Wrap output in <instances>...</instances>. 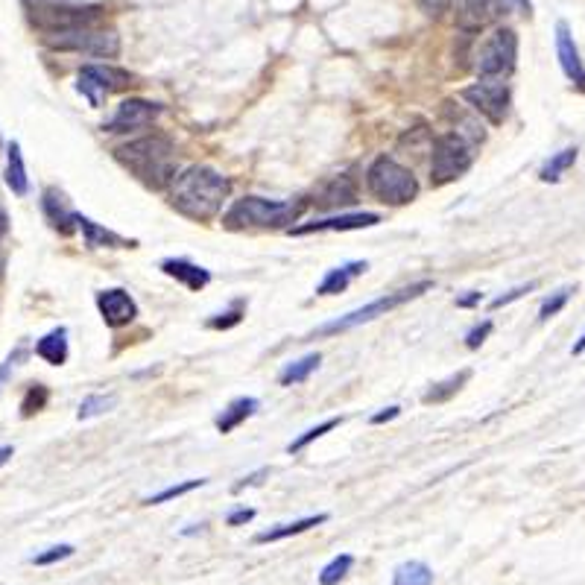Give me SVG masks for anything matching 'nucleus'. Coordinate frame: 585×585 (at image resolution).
<instances>
[{
    "label": "nucleus",
    "instance_id": "obj_1",
    "mask_svg": "<svg viewBox=\"0 0 585 585\" xmlns=\"http://www.w3.org/2000/svg\"><path fill=\"white\" fill-rule=\"evenodd\" d=\"M229 191L232 185L223 173L194 164L170 182V205L194 223H208L223 211Z\"/></svg>",
    "mask_w": 585,
    "mask_h": 585
},
{
    "label": "nucleus",
    "instance_id": "obj_2",
    "mask_svg": "<svg viewBox=\"0 0 585 585\" xmlns=\"http://www.w3.org/2000/svg\"><path fill=\"white\" fill-rule=\"evenodd\" d=\"M115 158L141 185H147L153 191L170 188V182L176 179V167H179L173 141L161 132L120 144V147H115Z\"/></svg>",
    "mask_w": 585,
    "mask_h": 585
},
{
    "label": "nucleus",
    "instance_id": "obj_3",
    "mask_svg": "<svg viewBox=\"0 0 585 585\" xmlns=\"http://www.w3.org/2000/svg\"><path fill=\"white\" fill-rule=\"evenodd\" d=\"M308 202L302 199H261V196H243L237 199L223 217V226L240 232V229H284L299 220Z\"/></svg>",
    "mask_w": 585,
    "mask_h": 585
},
{
    "label": "nucleus",
    "instance_id": "obj_4",
    "mask_svg": "<svg viewBox=\"0 0 585 585\" xmlns=\"http://www.w3.org/2000/svg\"><path fill=\"white\" fill-rule=\"evenodd\" d=\"M27 15L33 27L44 36L77 30V27H94L106 18L103 3H74V0H24Z\"/></svg>",
    "mask_w": 585,
    "mask_h": 585
},
{
    "label": "nucleus",
    "instance_id": "obj_5",
    "mask_svg": "<svg viewBox=\"0 0 585 585\" xmlns=\"http://www.w3.org/2000/svg\"><path fill=\"white\" fill-rule=\"evenodd\" d=\"M366 188L384 205H407L419 196V182L413 170L390 156H378L366 170Z\"/></svg>",
    "mask_w": 585,
    "mask_h": 585
},
{
    "label": "nucleus",
    "instance_id": "obj_6",
    "mask_svg": "<svg viewBox=\"0 0 585 585\" xmlns=\"http://www.w3.org/2000/svg\"><path fill=\"white\" fill-rule=\"evenodd\" d=\"M474 141H468L466 135L445 132L433 141V158H430V185L442 188L454 179H460L474 161Z\"/></svg>",
    "mask_w": 585,
    "mask_h": 585
},
{
    "label": "nucleus",
    "instance_id": "obj_7",
    "mask_svg": "<svg viewBox=\"0 0 585 585\" xmlns=\"http://www.w3.org/2000/svg\"><path fill=\"white\" fill-rule=\"evenodd\" d=\"M430 287H433L430 281H419V284H410V287H404V290L387 293V296H381V299H375V302H369V305H363V308H357V311H351L346 313V316H340V319H334V322H328V325H322V328L316 331V337L343 334V331H351V328H357V325H363V322H372V319H378V316H387V313L395 311V308L407 305L410 299L422 296Z\"/></svg>",
    "mask_w": 585,
    "mask_h": 585
},
{
    "label": "nucleus",
    "instance_id": "obj_8",
    "mask_svg": "<svg viewBox=\"0 0 585 585\" xmlns=\"http://www.w3.org/2000/svg\"><path fill=\"white\" fill-rule=\"evenodd\" d=\"M474 71L480 79H507L515 71L518 59V36L509 27H498L489 39L480 44L474 56Z\"/></svg>",
    "mask_w": 585,
    "mask_h": 585
},
{
    "label": "nucleus",
    "instance_id": "obj_9",
    "mask_svg": "<svg viewBox=\"0 0 585 585\" xmlns=\"http://www.w3.org/2000/svg\"><path fill=\"white\" fill-rule=\"evenodd\" d=\"M44 44L53 50H74V53H88L97 59H115L120 53V39L115 30H100L94 27H77V30H65V33H53L44 36Z\"/></svg>",
    "mask_w": 585,
    "mask_h": 585
},
{
    "label": "nucleus",
    "instance_id": "obj_10",
    "mask_svg": "<svg viewBox=\"0 0 585 585\" xmlns=\"http://www.w3.org/2000/svg\"><path fill=\"white\" fill-rule=\"evenodd\" d=\"M460 97L466 100L477 115H483L495 126H501L509 117L512 94H509V85L504 79H480V82L463 88Z\"/></svg>",
    "mask_w": 585,
    "mask_h": 585
},
{
    "label": "nucleus",
    "instance_id": "obj_11",
    "mask_svg": "<svg viewBox=\"0 0 585 585\" xmlns=\"http://www.w3.org/2000/svg\"><path fill=\"white\" fill-rule=\"evenodd\" d=\"M126 85H132V77L112 65H85L77 74V91L94 109L103 106L112 91H123Z\"/></svg>",
    "mask_w": 585,
    "mask_h": 585
},
{
    "label": "nucleus",
    "instance_id": "obj_12",
    "mask_svg": "<svg viewBox=\"0 0 585 585\" xmlns=\"http://www.w3.org/2000/svg\"><path fill=\"white\" fill-rule=\"evenodd\" d=\"M524 12L530 15V0H463V12H460V27L463 30H483L489 24H495L498 18H504L509 12Z\"/></svg>",
    "mask_w": 585,
    "mask_h": 585
},
{
    "label": "nucleus",
    "instance_id": "obj_13",
    "mask_svg": "<svg viewBox=\"0 0 585 585\" xmlns=\"http://www.w3.org/2000/svg\"><path fill=\"white\" fill-rule=\"evenodd\" d=\"M161 115V106L158 103H150V100H141V97H129L117 106L115 117L103 126L106 132H115V135H123V132H135V129H147L156 117Z\"/></svg>",
    "mask_w": 585,
    "mask_h": 585
},
{
    "label": "nucleus",
    "instance_id": "obj_14",
    "mask_svg": "<svg viewBox=\"0 0 585 585\" xmlns=\"http://www.w3.org/2000/svg\"><path fill=\"white\" fill-rule=\"evenodd\" d=\"M556 59H559V68L568 77V82L577 88H585V65L580 59V47H577V41L571 36V27L565 21L556 24Z\"/></svg>",
    "mask_w": 585,
    "mask_h": 585
},
{
    "label": "nucleus",
    "instance_id": "obj_15",
    "mask_svg": "<svg viewBox=\"0 0 585 585\" xmlns=\"http://www.w3.org/2000/svg\"><path fill=\"white\" fill-rule=\"evenodd\" d=\"M378 223H381V217L378 214H369V211H360V214H334V217H325V220H311L305 226H296V229H290V234L302 237V234L316 232H354V229H372Z\"/></svg>",
    "mask_w": 585,
    "mask_h": 585
},
{
    "label": "nucleus",
    "instance_id": "obj_16",
    "mask_svg": "<svg viewBox=\"0 0 585 585\" xmlns=\"http://www.w3.org/2000/svg\"><path fill=\"white\" fill-rule=\"evenodd\" d=\"M97 311H100L103 322L109 328H120V325H129L138 316V305H135V299L126 290L115 287V290L97 293Z\"/></svg>",
    "mask_w": 585,
    "mask_h": 585
},
{
    "label": "nucleus",
    "instance_id": "obj_17",
    "mask_svg": "<svg viewBox=\"0 0 585 585\" xmlns=\"http://www.w3.org/2000/svg\"><path fill=\"white\" fill-rule=\"evenodd\" d=\"M316 208L322 211H334V208H346L357 202V185L351 176H334L331 182H325L316 194Z\"/></svg>",
    "mask_w": 585,
    "mask_h": 585
},
{
    "label": "nucleus",
    "instance_id": "obj_18",
    "mask_svg": "<svg viewBox=\"0 0 585 585\" xmlns=\"http://www.w3.org/2000/svg\"><path fill=\"white\" fill-rule=\"evenodd\" d=\"M44 214H47V220H50V226H53L56 232L71 234L77 229V211L68 208L65 196L59 194L56 188L44 191Z\"/></svg>",
    "mask_w": 585,
    "mask_h": 585
},
{
    "label": "nucleus",
    "instance_id": "obj_19",
    "mask_svg": "<svg viewBox=\"0 0 585 585\" xmlns=\"http://www.w3.org/2000/svg\"><path fill=\"white\" fill-rule=\"evenodd\" d=\"M77 229H82V237H85V246H88V249H100V246L132 249V246H135V240H126V237H120V234L109 232V229L97 226L94 220H88V217H82V214H77Z\"/></svg>",
    "mask_w": 585,
    "mask_h": 585
},
{
    "label": "nucleus",
    "instance_id": "obj_20",
    "mask_svg": "<svg viewBox=\"0 0 585 585\" xmlns=\"http://www.w3.org/2000/svg\"><path fill=\"white\" fill-rule=\"evenodd\" d=\"M161 270H164V275L182 281L188 290H202V287L211 281V273H208V270L196 267V264L185 261V258H167V261L161 264Z\"/></svg>",
    "mask_w": 585,
    "mask_h": 585
},
{
    "label": "nucleus",
    "instance_id": "obj_21",
    "mask_svg": "<svg viewBox=\"0 0 585 585\" xmlns=\"http://www.w3.org/2000/svg\"><path fill=\"white\" fill-rule=\"evenodd\" d=\"M366 270H369V264H366V261H351V264H346V267L331 270V273L322 278V284L316 287V296H337V293H343V290L351 284V278L363 275Z\"/></svg>",
    "mask_w": 585,
    "mask_h": 585
},
{
    "label": "nucleus",
    "instance_id": "obj_22",
    "mask_svg": "<svg viewBox=\"0 0 585 585\" xmlns=\"http://www.w3.org/2000/svg\"><path fill=\"white\" fill-rule=\"evenodd\" d=\"M328 521V515L325 512H319V515H308V518H299V521H290V524H278V527H270V530H264V533H258V545H270V542H281V539H290V536H299V533H305V530H311V527H319V524H325Z\"/></svg>",
    "mask_w": 585,
    "mask_h": 585
},
{
    "label": "nucleus",
    "instance_id": "obj_23",
    "mask_svg": "<svg viewBox=\"0 0 585 585\" xmlns=\"http://www.w3.org/2000/svg\"><path fill=\"white\" fill-rule=\"evenodd\" d=\"M6 185L12 188V194L18 196H27V191H30V176H27V164H24L18 141H12L9 153H6Z\"/></svg>",
    "mask_w": 585,
    "mask_h": 585
},
{
    "label": "nucleus",
    "instance_id": "obj_24",
    "mask_svg": "<svg viewBox=\"0 0 585 585\" xmlns=\"http://www.w3.org/2000/svg\"><path fill=\"white\" fill-rule=\"evenodd\" d=\"M258 398H237V401H232L220 416H217V430L220 433H232L234 428H240L249 416H255L258 413Z\"/></svg>",
    "mask_w": 585,
    "mask_h": 585
},
{
    "label": "nucleus",
    "instance_id": "obj_25",
    "mask_svg": "<svg viewBox=\"0 0 585 585\" xmlns=\"http://www.w3.org/2000/svg\"><path fill=\"white\" fill-rule=\"evenodd\" d=\"M36 354L50 366H62L68 360V328H53L36 343Z\"/></svg>",
    "mask_w": 585,
    "mask_h": 585
},
{
    "label": "nucleus",
    "instance_id": "obj_26",
    "mask_svg": "<svg viewBox=\"0 0 585 585\" xmlns=\"http://www.w3.org/2000/svg\"><path fill=\"white\" fill-rule=\"evenodd\" d=\"M577 156H580V150H577V147H568V150H562V153L550 156L545 164H542V170H539V179H542V182H550V185H553V182H559V179H562V176H565V173L577 164Z\"/></svg>",
    "mask_w": 585,
    "mask_h": 585
},
{
    "label": "nucleus",
    "instance_id": "obj_27",
    "mask_svg": "<svg viewBox=\"0 0 585 585\" xmlns=\"http://www.w3.org/2000/svg\"><path fill=\"white\" fill-rule=\"evenodd\" d=\"M468 378H471V372L463 369L460 375H451V378H445V381H439V384H433L428 392H425V404H445L448 398H454L457 392L463 390V384H466Z\"/></svg>",
    "mask_w": 585,
    "mask_h": 585
},
{
    "label": "nucleus",
    "instance_id": "obj_28",
    "mask_svg": "<svg viewBox=\"0 0 585 585\" xmlns=\"http://www.w3.org/2000/svg\"><path fill=\"white\" fill-rule=\"evenodd\" d=\"M392 585H433V571L425 562H404L395 568Z\"/></svg>",
    "mask_w": 585,
    "mask_h": 585
},
{
    "label": "nucleus",
    "instance_id": "obj_29",
    "mask_svg": "<svg viewBox=\"0 0 585 585\" xmlns=\"http://www.w3.org/2000/svg\"><path fill=\"white\" fill-rule=\"evenodd\" d=\"M319 363H322V357L319 354H308V357H302V360H296V363H290L284 372H281V384L284 387H293V384H305L308 378H311L313 372L319 369Z\"/></svg>",
    "mask_w": 585,
    "mask_h": 585
},
{
    "label": "nucleus",
    "instance_id": "obj_30",
    "mask_svg": "<svg viewBox=\"0 0 585 585\" xmlns=\"http://www.w3.org/2000/svg\"><path fill=\"white\" fill-rule=\"evenodd\" d=\"M351 565H354V556H351V553L334 556V559L319 571V585H340L346 580V574L351 571Z\"/></svg>",
    "mask_w": 585,
    "mask_h": 585
},
{
    "label": "nucleus",
    "instance_id": "obj_31",
    "mask_svg": "<svg viewBox=\"0 0 585 585\" xmlns=\"http://www.w3.org/2000/svg\"><path fill=\"white\" fill-rule=\"evenodd\" d=\"M208 480H185V483H176V486H167L164 492H158V495H150L144 504L147 507H158V504H167V501H173V498H182V495H188V492H194V489H199V486H205Z\"/></svg>",
    "mask_w": 585,
    "mask_h": 585
},
{
    "label": "nucleus",
    "instance_id": "obj_32",
    "mask_svg": "<svg viewBox=\"0 0 585 585\" xmlns=\"http://www.w3.org/2000/svg\"><path fill=\"white\" fill-rule=\"evenodd\" d=\"M340 422H343V419H328V422H322V425H316V428L305 430V433H302L299 439H293V442L287 445V451H290V454H299V451H305V448L311 445L313 439H319V436H325L328 430H334V428H337V425H340Z\"/></svg>",
    "mask_w": 585,
    "mask_h": 585
},
{
    "label": "nucleus",
    "instance_id": "obj_33",
    "mask_svg": "<svg viewBox=\"0 0 585 585\" xmlns=\"http://www.w3.org/2000/svg\"><path fill=\"white\" fill-rule=\"evenodd\" d=\"M571 293H574V287H562V290H556L553 296H547L545 302H542V308H539V322H547V319H553L556 313L562 311V308L568 305Z\"/></svg>",
    "mask_w": 585,
    "mask_h": 585
},
{
    "label": "nucleus",
    "instance_id": "obj_34",
    "mask_svg": "<svg viewBox=\"0 0 585 585\" xmlns=\"http://www.w3.org/2000/svg\"><path fill=\"white\" fill-rule=\"evenodd\" d=\"M115 395H91V398H85L82 404H79V419H91V416H100V413H106V410H112L115 407Z\"/></svg>",
    "mask_w": 585,
    "mask_h": 585
},
{
    "label": "nucleus",
    "instance_id": "obj_35",
    "mask_svg": "<svg viewBox=\"0 0 585 585\" xmlns=\"http://www.w3.org/2000/svg\"><path fill=\"white\" fill-rule=\"evenodd\" d=\"M44 404H47V390H44L41 384H33V387L27 390L24 404H21V416H24V419H30L33 413H39Z\"/></svg>",
    "mask_w": 585,
    "mask_h": 585
},
{
    "label": "nucleus",
    "instance_id": "obj_36",
    "mask_svg": "<svg viewBox=\"0 0 585 585\" xmlns=\"http://www.w3.org/2000/svg\"><path fill=\"white\" fill-rule=\"evenodd\" d=\"M243 308H246V302H243V299H237L229 311L217 313L214 319H208V325H211V328H223V331H226V328H232V325H237V322L243 319Z\"/></svg>",
    "mask_w": 585,
    "mask_h": 585
},
{
    "label": "nucleus",
    "instance_id": "obj_37",
    "mask_svg": "<svg viewBox=\"0 0 585 585\" xmlns=\"http://www.w3.org/2000/svg\"><path fill=\"white\" fill-rule=\"evenodd\" d=\"M68 556H74V545H56V547H47V550L39 553V556H33V562H36V565H53V562L68 559Z\"/></svg>",
    "mask_w": 585,
    "mask_h": 585
},
{
    "label": "nucleus",
    "instance_id": "obj_38",
    "mask_svg": "<svg viewBox=\"0 0 585 585\" xmlns=\"http://www.w3.org/2000/svg\"><path fill=\"white\" fill-rule=\"evenodd\" d=\"M533 290H536V281H530V284H521V287L509 290V293H504V296L492 299V311H498V308H507V305L518 302L521 296H527V293H533Z\"/></svg>",
    "mask_w": 585,
    "mask_h": 585
},
{
    "label": "nucleus",
    "instance_id": "obj_39",
    "mask_svg": "<svg viewBox=\"0 0 585 585\" xmlns=\"http://www.w3.org/2000/svg\"><path fill=\"white\" fill-rule=\"evenodd\" d=\"M492 334V319H483L480 325H474L466 334V346L468 349H480L486 343V337Z\"/></svg>",
    "mask_w": 585,
    "mask_h": 585
},
{
    "label": "nucleus",
    "instance_id": "obj_40",
    "mask_svg": "<svg viewBox=\"0 0 585 585\" xmlns=\"http://www.w3.org/2000/svg\"><path fill=\"white\" fill-rule=\"evenodd\" d=\"M419 3V9L425 12V15H430V18H439L442 12H448L451 9V3L454 0H416Z\"/></svg>",
    "mask_w": 585,
    "mask_h": 585
},
{
    "label": "nucleus",
    "instance_id": "obj_41",
    "mask_svg": "<svg viewBox=\"0 0 585 585\" xmlns=\"http://www.w3.org/2000/svg\"><path fill=\"white\" fill-rule=\"evenodd\" d=\"M252 518H255V509L243 507V509H234V512H229V518H226V521H229L232 527H240V524H249Z\"/></svg>",
    "mask_w": 585,
    "mask_h": 585
},
{
    "label": "nucleus",
    "instance_id": "obj_42",
    "mask_svg": "<svg viewBox=\"0 0 585 585\" xmlns=\"http://www.w3.org/2000/svg\"><path fill=\"white\" fill-rule=\"evenodd\" d=\"M261 477H267V468H261V471H255V474H249V477H243V480L234 486V492H243L246 486H255V483H261Z\"/></svg>",
    "mask_w": 585,
    "mask_h": 585
},
{
    "label": "nucleus",
    "instance_id": "obj_43",
    "mask_svg": "<svg viewBox=\"0 0 585 585\" xmlns=\"http://www.w3.org/2000/svg\"><path fill=\"white\" fill-rule=\"evenodd\" d=\"M398 413H401V407H387V410H381V413H375V416H372V425H384V422L395 419Z\"/></svg>",
    "mask_w": 585,
    "mask_h": 585
},
{
    "label": "nucleus",
    "instance_id": "obj_44",
    "mask_svg": "<svg viewBox=\"0 0 585 585\" xmlns=\"http://www.w3.org/2000/svg\"><path fill=\"white\" fill-rule=\"evenodd\" d=\"M480 302H483V293H468L463 299H457V308H474Z\"/></svg>",
    "mask_w": 585,
    "mask_h": 585
},
{
    "label": "nucleus",
    "instance_id": "obj_45",
    "mask_svg": "<svg viewBox=\"0 0 585 585\" xmlns=\"http://www.w3.org/2000/svg\"><path fill=\"white\" fill-rule=\"evenodd\" d=\"M15 360H18V354H12V357H9V360H6V363L0 366V384H3V378L9 375V369L15 366Z\"/></svg>",
    "mask_w": 585,
    "mask_h": 585
},
{
    "label": "nucleus",
    "instance_id": "obj_46",
    "mask_svg": "<svg viewBox=\"0 0 585 585\" xmlns=\"http://www.w3.org/2000/svg\"><path fill=\"white\" fill-rule=\"evenodd\" d=\"M6 232H9V217H6V211L0 208V240L6 237Z\"/></svg>",
    "mask_w": 585,
    "mask_h": 585
},
{
    "label": "nucleus",
    "instance_id": "obj_47",
    "mask_svg": "<svg viewBox=\"0 0 585 585\" xmlns=\"http://www.w3.org/2000/svg\"><path fill=\"white\" fill-rule=\"evenodd\" d=\"M9 457H12V445H3V448H0V468L9 463Z\"/></svg>",
    "mask_w": 585,
    "mask_h": 585
},
{
    "label": "nucleus",
    "instance_id": "obj_48",
    "mask_svg": "<svg viewBox=\"0 0 585 585\" xmlns=\"http://www.w3.org/2000/svg\"><path fill=\"white\" fill-rule=\"evenodd\" d=\"M583 351H585V334L580 337V340H577V346L571 349V354H583Z\"/></svg>",
    "mask_w": 585,
    "mask_h": 585
}]
</instances>
